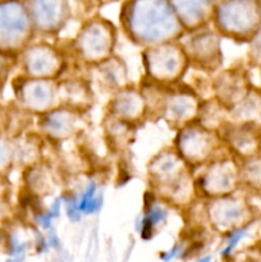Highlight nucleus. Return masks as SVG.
Returning <instances> with one entry per match:
<instances>
[{"label":"nucleus","mask_w":261,"mask_h":262,"mask_svg":"<svg viewBox=\"0 0 261 262\" xmlns=\"http://www.w3.org/2000/svg\"><path fill=\"white\" fill-rule=\"evenodd\" d=\"M151 193L165 205L188 209L199 197L193 171L174 148L160 151L147 166Z\"/></svg>","instance_id":"nucleus-1"},{"label":"nucleus","mask_w":261,"mask_h":262,"mask_svg":"<svg viewBox=\"0 0 261 262\" xmlns=\"http://www.w3.org/2000/svg\"><path fill=\"white\" fill-rule=\"evenodd\" d=\"M125 19L129 37L146 48L173 42L183 31V26L166 0H135Z\"/></svg>","instance_id":"nucleus-2"},{"label":"nucleus","mask_w":261,"mask_h":262,"mask_svg":"<svg viewBox=\"0 0 261 262\" xmlns=\"http://www.w3.org/2000/svg\"><path fill=\"white\" fill-rule=\"evenodd\" d=\"M173 148L192 171L228 151L219 133L206 129L196 120L178 130Z\"/></svg>","instance_id":"nucleus-3"},{"label":"nucleus","mask_w":261,"mask_h":262,"mask_svg":"<svg viewBox=\"0 0 261 262\" xmlns=\"http://www.w3.org/2000/svg\"><path fill=\"white\" fill-rule=\"evenodd\" d=\"M145 78L161 86L182 83L189 69L183 46L177 42H165L146 48L142 53Z\"/></svg>","instance_id":"nucleus-4"},{"label":"nucleus","mask_w":261,"mask_h":262,"mask_svg":"<svg viewBox=\"0 0 261 262\" xmlns=\"http://www.w3.org/2000/svg\"><path fill=\"white\" fill-rule=\"evenodd\" d=\"M194 179L197 193L205 200L237 193L241 189L240 160L227 151L204 166L201 174Z\"/></svg>","instance_id":"nucleus-5"},{"label":"nucleus","mask_w":261,"mask_h":262,"mask_svg":"<svg viewBox=\"0 0 261 262\" xmlns=\"http://www.w3.org/2000/svg\"><path fill=\"white\" fill-rule=\"evenodd\" d=\"M205 216L210 228L217 233H230L255 222V209L247 197L230 194L205 202Z\"/></svg>","instance_id":"nucleus-6"},{"label":"nucleus","mask_w":261,"mask_h":262,"mask_svg":"<svg viewBox=\"0 0 261 262\" xmlns=\"http://www.w3.org/2000/svg\"><path fill=\"white\" fill-rule=\"evenodd\" d=\"M114 45L113 28L104 22H91L78 33L74 42V58L91 68L113 56Z\"/></svg>","instance_id":"nucleus-7"},{"label":"nucleus","mask_w":261,"mask_h":262,"mask_svg":"<svg viewBox=\"0 0 261 262\" xmlns=\"http://www.w3.org/2000/svg\"><path fill=\"white\" fill-rule=\"evenodd\" d=\"M216 23L222 33L230 37H253L260 25V13L246 0H228L217 9Z\"/></svg>","instance_id":"nucleus-8"},{"label":"nucleus","mask_w":261,"mask_h":262,"mask_svg":"<svg viewBox=\"0 0 261 262\" xmlns=\"http://www.w3.org/2000/svg\"><path fill=\"white\" fill-rule=\"evenodd\" d=\"M30 15L20 3H0V50L20 51L30 41Z\"/></svg>","instance_id":"nucleus-9"},{"label":"nucleus","mask_w":261,"mask_h":262,"mask_svg":"<svg viewBox=\"0 0 261 262\" xmlns=\"http://www.w3.org/2000/svg\"><path fill=\"white\" fill-rule=\"evenodd\" d=\"M67 67L66 55L48 43L31 46L23 51V68L30 78L59 81Z\"/></svg>","instance_id":"nucleus-10"},{"label":"nucleus","mask_w":261,"mask_h":262,"mask_svg":"<svg viewBox=\"0 0 261 262\" xmlns=\"http://www.w3.org/2000/svg\"><path fill=\"white\" fill-rule=\"evenodd\" d=\"M83 114L66 106H56L38 117V129L48 142H68L83 132Z\"/></svg>","instance_id":"nucleus-11"},{"label":"nucleus","mask_w":261,"mask_h":262,"mask_svg":"<svg viewBox=\"0 0 261 262\" xmlns=\"http://www.w3.org/2000/svg\"><path fill=\"white\" fill-rule=\"evenodd\" d=\"M17 99L27 113L46 114L59 106L58 81L27 77L17 89Z\"/></svg>","instance_id":"nucleus-12"},{"label":"nucleus","mask_w":261,"mask_h":262,"mask_svg":"<svg viewBox=\"0 0 261 262\" xmlns=\"http://www.w3.org/2000/svg\"><path fill=\"white\" fill-rule=\"evenodd\" d=\"M189 68L202 73H215L223 64L220 38L212 32L197 33L188 42L182 43Z\"/></svg>","instance_id":"nucleus-13"},{"label":"nucleus","mask_w":261,"mask_h":262,"mask_svg":"<svg viewBox=\"0 0 261 262\" xmlns=\"http://www.w3.org/2000/svg\"><path fill=\"white\" fill-rule=\"evenodd\" d=\"M219 135L228 151L238 160L261 155V125L229 122Z\"/></svg>","instance_id":"nucleus-14"},{"label":"nucleus","mask_w":261,"mask_h":262,"mask_svg":"<svg viewBox=\"0 0 261 262\" xmlns=\"http://www.w3.org/2000/svg\"><path fill=\"white\" fill-rule=\"evenodd\" d=\"M252 89L247 74L242 69L220 71L211 79L212 96L222 102L228 110L240 104Z\"/></svg>","instance_id":"nucleus-15"},{"label":"nucleus","mask_w":261,"mask_h":262,"mask_svg":"<svg viewBox=\"0 0 261 262\" xmlns=\"http://www.w3.org/2000/svg\"><path fill=\"white\" fill-rule=\"evenodd\" d=\"M106 115L133 127L142 123L147 118V104L141 90L128 86L113 94L107 104Z\"/></svg>","instance_id":"nucleus-16"},{"label":"nucleus","mask_w":261,"mask_h":262,"mask_svg":"<svg viewBox=\"0 0 261 262\" xmlns=\"http://www.w3.org/2000/svg\"><path fill=\"white\" fill-rule=\"evenodd\" d=\"M59 106H66L81 114L89 112L95 101L91 82L82 77H68L58 81Z\"/></svg>","instance_id":"nucleus-17"},{"label":"nucleus","mask_w":261,"mask_h":262,"mask_svg":"<svg viewBox=\"0 0 261 262\" xmlns=\"http://www.w3.org/2000/svg\"><path fill=\"white\" fill-rule=\"evenodd\" d=\"M91 69H94L95 81L105 91L115 94L129 86L127 66L118 56H110L102 63L91 67Z\"/></svg>","instance_id":"nucleus-18"},{"label":"nucleus","mask_w":261,"mask_h":262,"mask_svg":"<svg viewBox=\"0 0 261 262\" xmlns=\"http://www.w3.org/2000/svg\"><path fill=\"white\" fill-rule=\"evenodd\" d=\"M31 14L41 31L53 32L66 20V0H31Z\"/></svg>","instance_id":"nucleus-19"},{"label":"nucleus","mask_w":261,"mask_h":262,"mask_svg":"<svg viewBox=\"0 0 261 262\" xmlns=\"http://www.w3.org/2000/svg\"><path fill=\"white\" fill-rule=\"evenodd\" d=\"M183 27L196 28L206 20L212 0H169Z\"/></svg>","instance_id":"nucleus-20"},{"label":"nucleus","mask_w":261,"mask_h":262,"mask_svg":"<svg viewBox=\"0 0 261 262\" xmlns=\"http://www.w3.org/2000/svg\"><path fill=\"white\" fill-rule=\"evenodd\" d=\"M196 122L211 132L220 133V130L230 122L229 110L211 96L210 99L202 100Z\"/></svg>","instance_id":"nucleus-21"},{"label":"nucleus","mask_w":261,"mask_h":262,"mask_svg":"<svg viewBox=\"0 0 261 262\" xmlns=\"http://www.w3.org/2000/svg\"><path fill=\"white\" fill-rule=\"evenodd\" d=\"M26 181H27V188L36 197L49 196L55 191L58 184L53 169L45 161L44 163L40 161L38 164L30 166V169H27Z\"/></svg>","instance_id":"nucleus-22"},{"label":"nucleus","mask_w":261,"mask_h":262,"mask_svg":"<svg viewBox=\"0 0 261 262\" xmlns=\"http://www.w3.org/2000/svg\"><path fill=\"white\" fill-rule=\"evenodd\" d=\"M232 123H252L261 125V90L251 89L245 99L229 112Z\"/></svg>","instance_id":"nucleus-23"},{"label":"nucleus","mask_w":261,"mask_h":262,"mask_svg":"<svg viewBox=\"0 0 261 262\" xmlns=\"http://www.w3.org/2000/svg\"><path fill=\"white\" fill-rule=\"evenodd\" d=\"M240 181L247 193L261 194V155L240 160Z\"/></svg>","instance_id":"nucleus-24"},{"label":"nucleus","mask_w":261,"mask_h":262,"mask_svg":"<svg viewBox=\"0 0 261 262\" xmlns=\"http://www.w3.org/2000/svg\"><path fill=\"white\" fill-rule=\"evenodd\" d=\"M13 155L14 152H13V148L9 142L0 138V171L5 170L12 164Z\"/></svg>","instance_id":"nucleus-25"},{"label":"nucleus","mask_w":261,"mask_h":262,"mask_svg":"<svg viewBox=\"0 0 261 262\" xmlns=\"http://www.w3.org/2000/svg\"><path fill=\"white\" fill-rule=\"evenodd\" d=\"M250 59L253 64L261 67V28H258L251 40Z\"/></svg>","instance_id":"nucleus-26"},{"label":"nucleus","mask_w":261,"mask_h":262,"mask_svg":"<svg viewBox=\"0 0 261 262\" xmlns=\"http://www.w3.org/2000/svg\"><path fill=\"white\" fill-rule=\"evenodd\" d=\"M8 67H7V61H5V58L3 55H0V83L4 79L5 74H7Z\"/></svg>","instance_id":"nucleus-27"}]
</instances>
